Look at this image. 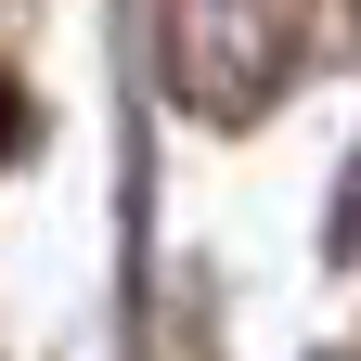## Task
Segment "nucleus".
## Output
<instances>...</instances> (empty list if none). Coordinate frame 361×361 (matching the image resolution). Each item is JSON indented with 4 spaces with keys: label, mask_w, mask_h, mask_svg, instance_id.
<instances>
[{
    "label": "nucleus",
    "mask_w": 361,
    "mask_h": 361,
    "mask_svg": "<svg viewBox=\"0 0 361 361\" xmlns=\"http://www.w3.org/2000/svg\"><path fill=\"white\" fill-rule=\"evenodd\" d=\"M26 142V90H13V65H0V155Z\"/></svg>",
    "instance_id": "obj_2"
},
{
    "label": "nucleus",
    "mask_w": 361,
    "mask_h": 361,
    "mask_svg": "<svg viewBox=\"0 0 361 361\" xmlns=\"http://www.w3.org/2000/svg\"><path fill=\"white\" fill-rule=\"evenodd\" d=\"M155 65L194 116L245 129L258 104H284L310 65V13L297 0H155Z\"/></svg>",
    "instance_id": "obj_1"
}]
</instances>
